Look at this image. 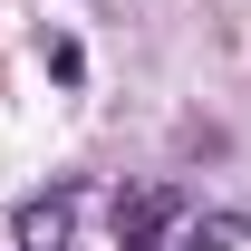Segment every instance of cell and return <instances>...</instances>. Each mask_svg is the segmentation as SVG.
<instances>
[{
  "label": "cell",
  "mask_w": 251,
  "mask_h": 251,
  "mask_svg": "<svg viewBox=\"0 0 251 251\" xmlns=\"http://www.w3.org/2000/svg\"><path fill=\"white\" fill-rule=\"evenodd\" d=\"M174 222H184V193H174V184L116 193V242H126V251H155L164 232H174Z\"/></svg>",
  "instance_id": "obj_1"
},
{
  "label": "cell",
  "mask_w": 251,
  "mask_h": 251,
  "mask_svg": "<svg viewBox=\"0 0 251 251\" xmlns=\"http://www.w3.org/2000/svg\"><path fill=\"white\" fill-rule=\"evenodd\" d=\"M251 242V213H193L184 222V251H242Z\"/></svg>",
  "instance_id": "obj_2"
},
{
  "label": "cell",
  "mask_w": 251,
  "mask_h": 251,
  "mask_svg": "<svg viewBox=\"0 0 251 251\" xmlns=\"http://www.w3.org/2000/svg\"><path fill=\"white\" fill-rule=\"evenodd\" d=\"M68 213H77V193H49V203H29V213H20V242H29V251H58Z\"/></svg>",
  "instance_id": "obj_3"
},
{
  "label": "cell",
  "mask_w": 251,
  "mask_h": 251,
  "mask_svg": "<svg viewBox=\"0 0 251 251\" xmlns=\"http://www.w3.org/2000/svg\"><path fill=\"white\" fill-rule=\"evenodd\" d=\"M39 58H49V77H58V87H77V77H87V49H77L68 29H49V39H39Z\"/></svg>",
  "instance_id": "obj_4"
}]
</instances>
